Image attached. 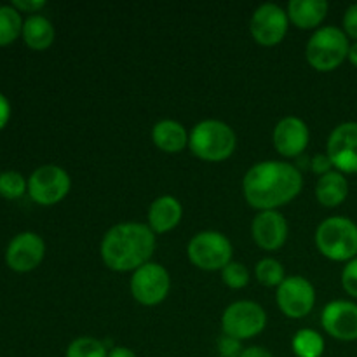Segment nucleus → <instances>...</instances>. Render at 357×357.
Masks as SVG:
<instances>
[{"label": "nucleus", "mask_w": 357, "mask_h": 357, "mask_svg": "<svg viewBox=\"0 0 357 357\" xmlns=\"http://www.w3.org/2000/svg\"><path fill=\"white\" fill-rule=\"evenodd\" d=\"M316 248L331 261H351L357 257V223L347 216H330L316 229Z\"/></svg>", "instance_id": "4"}, {"label": "nucleus", "mask_w": 357, "mask_h": 357, "mask_svg": "<svg viewBox=\"0 0 357 357\" xmlns=\"http://www.w3.org/2000/svg\"><path fill=\"white\" fill-rule=\"evenodd\" d=\"M108 357H138V356H136L131 349L117 345V347H112L110 351H108Z\"/></svg>", "instance_id": "35"}, {"label": "nucleus", "mask_w": 357, "mask_h": 357, "mask_svg": "<svg viewBox=\"0 0 357 357\" xmlns=\"http://www.w3.org/2000/svg\"><path fill=\"white\" fill-rule=\"evenodd\" d=\"M236 131L218 119L197 122L188 135V149L197 159L206 162H223L236 152Z\"/></svg>", "instance_id": "3"}, {"label": "nucleus", "mask_w": 357, "mask_h": 357, "mask_svg": "<svg viewBox=\"0 0 357 357\" xmlns=\"http://www.w3.org/2000/svg\"><path fill=\"white\" fill-rule=\"evenodd\" d=\"M310 169H312V173L319 174V176H324V174H328L330 171H333V164H331L328 153H316V155L310 159Z\"/></svg>", "instance_id": "31"}, {"label": "nucleus", "mask_w": 357, "mask_h": 357, "mask_svg": "<svg viewBox=\"0 0 357 357\" xmlns=\"http://www.w3.org/2000/svg\"><path fill=\"white\" fill-rule=\"evenodd\" d=\"M241 357H274L271 354V351H267L265 347H260V345H253V347L244 349Z\"/></svg>", "instance_id": "34"}, {"label": "nucleus", "mask_w": 357, "mask_h": 357, "mask_svg": "<svg viewBox=\"0 0 357 357\" xmlns=\"http://www.w3.org/2000/svg\"><path fill=\"white\" fill-rule=\"evenodd\" d=\"M72 188L68 171L56 164L37 167L28 178V195L40 206H54L61 202Z\"/></svg>", "instance_id": "8"}, {"label": "nucleus", "mask_w": 357, "mask_h": 357, "mask_svg": "<svg viewBox=\"0 0 357 357\" xmlns=\"http://www.w3.org/2000/svg\"><path fill=\"white\" fill-rule=\"evenodd\" d=\"M28 192V180L17 171L0 173V197L7 201H17Z\"/></svg>", "instance_id": "26"}, {"label": "nucleus", "mask_w": 357, "mask_h": 357, "mask_svg": "<svg viewBox=\"0 0 357 357\" xmlns=\"http://www.w3.org/2000/svg\"><path fill=\"white\" fill-rule=\"evenodd\" d=\"M222 281L230 289H243L250 282V271H248L244 264L232 260L222 271Z\"/></svg>", "instance_id": "27"}, {"label": "nucleus", "mask_w": 357, "mask_h": 357, "mask_svg": "<svg viewBox=\"0 0 357 357\" xmlns=\"http://www.w3.org/2000/svg\"><path fill=\"white\" fill-rule=\"evenodd\" d=\"M24 20L13 6H0V47L10 45L23 33Z\"/></svg>", "instance_id": "23"}, {"label": "nucleus", "mask_w": 357, "mask_h": 357, "mask_svg": "<svg viewBox=\"0 0 357 357\" xmlns=\"http://www.w3.org/2000/svg\"><path fill=\"white\" fill-rule=\"evenodd\" d=\"M275 302L286 317L302 319L309 316L316 305V289L303 275H289L278 288Z\"/></svg>", "instance_id": "11"}, {"label": "nucleus", "mask_w": 357, "mask_h": 357, "mask_svg": "<svg viewBox=\"0 0 357 357\" xmlns=\"http://www.w3.org/2000/svg\"><path fill=\"white\" fill-rule=\"evenodd\" d=\"M131 295L139 305L155 307L167 298L171 289V275L166 268L155 261H149L146 265L132 272L129 282Z\"/></svg>", "instance_id": "9"}, {"label": "nucleus", "mask_w": 357, "mask_h": 357, "mask_svg": "<svg viewBox=\"0 0 357 357\" xmlns=\"http://www.w3.org/2000/svg\"><path fill=\"white\" fill-rule=\"evenodd\" d=\"M234 248L229 237L216 230L195 234L187 246V257L194 267L206 272H222L232 261Z\"/></svg>", "instance_id": "6"}, {"label": "nucleus", "mask_w": 357, "mask_h": 357, "mask_svg": "<svg viewBox=\"0 0 357 357\" xmlns=\"http://www.w3.org/2000/svg\"><path fill=\"white\" fill-rule=\"evenodd\" d=\"M188 135L185 126L174 119H162L152 128V142L166 153H178L188 146Z\"/></svg>", "instance_id": "19"}, {"label": "nucleus", "mask_w": 357, "mask_h": 357, "mask_svg": "<svg viewBox=\"0 0 357 357\" xmlns=\"http://www.w3.org/2000/svg\"><path fill=\"white\" fill-rule=\"evenodd\" d=\"M10 114H13V108H10V101L7 100L6 94L0 93V131L9 124Z\"/></svg>", "instance_id": "33"}, {"label": "nucleus", "mask_w": 357, "mask_h": 357, "mask_svg": "<svg viewBox=\"0 0 357 357\" xmlns=\"http://www.w3.org/2000/svg\"><path fill=\"white\" fill-rule=\"evenodd\" d=\"M255 275H257L258 282L267 288H279L286 279L284 267L275 258H261L255 267Z\"/></svg>", "instance_id": "24"}, {"label": "nucleus", "mask_w": 357, "mask_h": 357, "mask_svg": "<svg viewBox=\"0 0 357 357\" xmlns=\"http://www.w3.org/2000/svg\"><path fill=\"white\" fill-rule=\"evenodd\" d=\"M267 326V312L253 300H239L223 310L222 331L236 340H250L258 337Z\"/></svg>", "instance_id": "7"}, {"label": "nucleus", "mask_w": 357, "mask_h": 357, "mask_svg": "<svg viewBox=\"0 0 357 357\" xmlns=\"http://www.w3.org/2000/svg\"><path fill=\"white\" fill-rule=\"evenodd\" d=\"M324 347L326 344L323 335L312 328H302L291 340V349L296 357H323Z\"/></svg>", "instance_id": "22"}, {"label": "nucleus", "mask_w": 357, "mask_h": 357, "mask_svg": "<svg viewBox=\"0 0 357 357\" xmlns=\"http://www.w3.org/2000/svg\"><path fill=\"white\" fill-rule=\"evenodd\" d=\"M157 241L146 223L124 222L110 227L101 239L100 255L114 272H135L152 261Z\"/></svg>", "instance_id": "2"}, {"label": "nucleus", "mask_w": 357, "mask_h": 357, "mask_svg": "<svg viewBox=\"0 0 357 357\" xmlns=\"http://www.w3.org/2000/svg\"><path fill=\"white\" fill-rule=\"evenodd\" d=\"M347 59H349V63H351L352 66H356V68H357V42H352V44H351Z\"/></svg>", "instance_id": "36"}, {"label": "nucleus", "mask_w": 357, "mask_h": 357, "mask_svg": "<svg viewBox=\"0 0 357 357\" xmlns=\"http://www.w3.org/2000/svg\"><path fill=\"white\" fill-rule=\"evenodd\" d=\"M302 188V171L284 160H261L243 178L244 199L258 211H278L298 197Z\"/></svg>", "instance_id": "1"}, {"label": "nucleus", "mask_w": 357, "mask_h": 357, "mask_svg": "<svg viewBox=\"0 0 357 357\" xmlns=\"http://www.w3.org/2000/svg\"><path fill=\"white\" fill-rule=\"evenodd\" d=\"M183 218V206L174 195H159L150 204L146 225L155 234H167L176 229Z\"/></svg>", "instance_id": "17"}, {"label": "nucleus", "mask_w": 357, "mask_h": 357, "mask_svg": "<svg viewBox=\"0 0 357 357\" xmlns=\"http://www.w3.org/2000/svg\"><path fill=\"white\" fill-rule=\"evenodd\" d=\"M251 236L264 251H278L289 236L288 220L279 211H258L251 223Z\"/></svg>", "instance_id": "16"}, {"label": "nucleus", "mask_w": 357, "mask_h": 357, "mask_svg": "<svg viewBox=\"0 0 357 357\" xmlns=\"http://www.w3.org/2000/svg\"><path fill=\"white\" fill-rule=\"evenodd\" d=\"M349 195V183L345 174L338 171H330L324 176H319L316 183V199L324 208H338L344 204Z\"/></svg>", "instance_id": "20"}, {"label": "nucleus", "mask_w": 357, "mask_h": 357, "mask_svg": "<svg viewBox=\"0 0 357 357\" xmlns=\"http://www.w3.org/2000/svg\"><path fill=\"white\" fill-rule=\"evenodd\" d=\"M23 37L24 44L33 51H45L54 44L56 30L51 20L42 14H33L28 16L23 23Z\"/></svg>", "instance_id": "21"}, {"label": "nucleus", "mask_w": 357, "mask_h": 357, "mask_svg": "<svg viewBox=\"0 0 357 357\" xmlns=\"http://www.w3.org/2000/svg\"><path fill=\"white\" fill-rule=\"evenodd\" d=\"M10 6L20 10V13H26L33 16V14H38V10L44 9L45 0H13Z\"/></svg>", "instance_id": "32"}, {"label": "nucleus", "mask_w": 357, "mask_h": 357, "mask_svg": "<svg viewBox=\"0 0 357 357\" xmlns=\"http://www.w3.org/2000/svg\"><path fill=\"white\" fill-rule=\"evenodd\" d=\"M65 357H108V347L98 338L80 337L66 347Z\"/></svg>", "instance_id": "25"}, {"label": "nucleus", "mask_w": 357, "mask_h": 357, "mask_svg": "<svg viewBox=\"0 0 357 357\" xmlns=\"http://www.w3.org/2000/svg\"><path fill=\"white\" fill-rule=\"evenodd\" d=\"M326 153L335 171L342 174H357V122H342L331 131Z\"/></svg>", "instance_id": "12"}, {"label": "nucleus", "mask_w": 357, "mask_h": 357, "mask_svg": "<svg viewBox=\"0 0 357 357\" xmlns=\"http://www.w3.org/2000/svg\"><path fill=\"white\" fill-rule=\"evenodd\" d=\"M45 257V243L38 234L21 232L10 239L6 250V264L17 274L35 271Z\"/></svg>", "instance_id": "13"}, {"label": "nucleus", "mask_w": 357, "mask_h": 357, "mask_svg": "<svg viewBox=\"0 0 357 357\" xmlns=\"http://www.w3.org/2000/svg\"><path fill=\"white\" fill-rule=\"evenodd\" d=\"M321 324L330 337L340 342L357 340V303L351 300H333L321 312Z\"/></svg>", "instance_id": "14"}, {"label": "nucleus", "mask_w": 357, "mask_h": 357, "mask_svg": "<svg viewBox=\"0 0 357 357\" xmlns=\"http://www.w3.org/2000/svg\"><path fill=\"white\" fill-rule=\"evenodd\" d=\"M342 30L345 31L349 38L357 42V3L347 7L344 13V20H342Z\"/></svg>", "instance_id": "30"}, {"label": "nucleus", "mask_w": 357, "mask_h": 357, "mask_svg": "<svg viewBox=\"0 0 357 357\" xmlns=\"http://www.w3.org/2000/svg\"><path fill=\"white\" fill-rule=\"evenodd\" d=\"M351 42L338 26L317 28L305 47L307 63L317 72H333L347 59Z\"/></svg>", "instance_id": "5"}, {"label": "nucleus", "mask_w": 357, "mask_h": 357, "mask_svg": "<svg viewBox=\"0 0 357 357\" xmlns=\"http://www.w3.org/2000/svg\"><path fill=\"white\" fill-rule=\"evenodd\" d=\"M216 349H218L220 357H241L244 351L243 342L236 340V338L232 337H227V335H222V337L218 338Z\"/></svg>", "instance_id": "29"}, {"label": "nucleus", "mask_w": 357, "mask_h": 357, "mask_svg": "<svg viewBox=\"0 0 357 357\" xmlns=\"http://www.w3.org/2000/svg\"><path fill=\"white\" fill-rule=\"evenodd\" d=\"M289 28L288 13L278 3H261L250 20L253 40L264 47H275L284 40Z\"/></svg>", "instance_id": "10"}, {"label": "nucleus", "mask_w": 357, "mask_h": 357, "mask_svg": "<svg viewBox=\"0 0 357 357\" xmlns=\"http://www.w3.org/2000/svg\"><path fill=\"white\" fill-rule=\"evenodd\" d=\"M272 142H274V149L282 157L298 159L309 146V126L305 124V121H302L300 117H293V115L281 119L272 132Z\"/></svg>", "instance_id": "15"}, {"label": "nucleus", "mask_w": 357, "mask_h": 357, "mask_svg": "<svg viewBox=\"0 0 357 357\" xmlns=\"http://www.w3.org/2000/svg\"><path fill=\"white\" fill-rule=\"evenodd\" d=\"M342 288L345 289L349 296L357 300V257L354 260L347 261L342 268Z\"/></svg>", "instance_id": "28"}, {"label": "nucleus", "mask_w": 357, "mask_h": 357, "mask_svg": "<svg viewBox=\"0 0 357 357\" xmlns=\"http://www.w3.org/2000/svg\"><path fill=\"white\" fill-rule=\"evenodd\" d=\"M330 3L326 0H291L288 3L289 23L300 30H314L326 17Z\"/></svg>", "instance_id": "18"}]
</instances>
